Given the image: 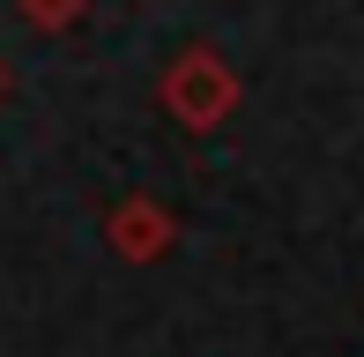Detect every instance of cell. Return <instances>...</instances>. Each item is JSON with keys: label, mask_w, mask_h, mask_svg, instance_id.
I'll list each match as a JSON object with an SVG mask.
<instances>
[{"label": "cell", "mask_w": 364, "mask_h": 357, "mask_svg": "<svg viewBox=\"0 0 364 357\" xmlns=\"http://www.w3.org/2000/svg\"><path fill=\"white\" fill-rule=\"evenodd\" d=\"M0 97H8V68H0Z\"/></svg>", "instance_id": "4"}, {"label": "cell", "mask_w": 364, "mask_h": 357, "mask_svg": "<svg viewBox=\"0 0 364 357\" xmlns=\"http://www.w3.org/2000/svg\"><path fill=\"white\" fill-rule=\"evenodd\" d=\"M171 238H178L171 208L149 201V193H134V201L112 208V246H119L127 261H156V253H171Z\"/></svg>", "instance_id": "2"}, {"label": "cell", "mask_w": 364, "mask_h": 357, "mask_svg": "<svg viewBox=\"0 0 364 357\" xmlns=\"http://www.w3.org/2000/svg\"><path fill=\"white\" fill-rule=\"evenodd\" d=\"M23 15H30L38 30H68L75 15H82V0H23Z\"/></svg>", "instance_id": "3"}, {"label": "cell", "mask_w": 364, "mask_h": 357, "mask_svg": "<svg viewBox=\"0 0 364 357\" xmlns=\"http://www.w3.org/2000/svg\"><path fill=\"white\" fill-rule=\"evenodd\" d=\"M230 105H238V75H230L216 53H178L171 68H164V112H171L178 127H216Z\"/></svg>", "instance_id": "1"}]
</instances>
